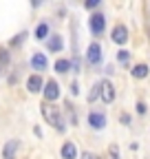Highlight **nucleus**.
<instances>
[{
    "label": "nucleus",
    "mask_w": 150,
    "mask_h": 159,
    "mask_svg": "<svg viewBox=\"0 0 150 159\" xmlns=\"http://www.w3.org/2000/svg\"><path fill=\"white\" fill-rule=\"evenodd\" d=\"M86 60L90 64H97L99 60H102V47L97 42H90L88 44V51H86Z\"/></svg>",
    "instance_id": "nucleus-5"
},
{
    "label": "nucleus",
    "mask_w": 150,
    "mask_h": 159,
    "mask_svg": "<svg viewBox=\"0 0 150 159\" xmlns=\"http://www.w3.org/2000/svg\"><path fill=\"white\" fill-rule=\"evenodd\" d=\"M104 27H106V18L102 13H93L90 16V31L95 33V35H99L104 31Z\"/></svg>",
    "instance_id": "nucleus-4"
},
{
    "label": "nucleus",
    "mask_w": 150,
    "mask_h": 159,
    "mask_svg": "<svg viewBox=\"0 0 150 159\" xmlns=\"http://www.w3.org/2000/svg\"><path fill=\"white\" fill-rule=\"evenodd\" d=\"M24 35H27V33H20V35H18L15 40H11V47H13V44H20L22 40H24Z\"/></svg>",
    "instance_id": "nucleus-21"
},
{
    "label": "nucleus",
    "mask_w": 150,
    "mask_h": 159,
    "mask_svg": "<svg viewBox=\"0 0 150 159\" xmlns=\"http://www.w3.org/2000/svg\"><path fill=\"white\" fill-rule=\"evenodd\" d=\"M42 91H44L46 102H55V99L60 97V89H58V82H55V80H49V82L42 86Z\"/></svg>",
    "instance_id": "nucleus-2"
},
{
    "label": "nucleus",
    "mask_w": 150,
    "mask_h": 159,
    "mask_svg": "<svg viewBox=\"0 0 150 159\" xmlns=\"http://www.w3.org/2000/svg\"><path fill=\"white\" fill-rule=\"evenodd\" d=\"M137 111H139V113H146V104L139 102V104H137Z\"/></svg>",
    "instance_id": "nucleus-23"
},
{
    "label": "nucleus",
    "mask_w": 150,
    "mask_h": 159,
    "mask_svg": "<svg viewBox=\"0 0 150 159\" xmlns=\"http://www.w3.org/2000/svg\"><path fill=\"white\" fill-rule=\"evenodd\" d=\"M66 115H68V119H71V124H73V126L77 124V117H75V111H73L71 104H66Z\"/></svg>",
    "instance_id": "nucleus-16"
},
{
    "label": "nucleus",
    "mask_w": 150,
    "mask_h": 159,
    "mask_svg": "<svg viewBox=\"0 0 150 159\" xmlns=\"http://www.w3.org/2000/svg\"><path fill=\"white\" fill-rule=\"evenodd\" d=\"M31 5H33V7H40V5H42V0H31Z\"/></svg>",
    "instance_id": "nucleus-24"
},
{
    "label": "nucleus",
    "mask_w": 150,
    "mask_h": 159,
    "mask_svg": "<svg viewBox=\"0 0 150 159\" xmlns=\"http://www.w3.org/2000/svg\"><path fill=\"white\" fill-rule=\"evenodd\" d=\"M0 64H9V53L5 49H0Z\"/></svg>",
    "instance_id": "nucleus-19"
},
{
    "label": "nucleus",
    "mask_w": 150,
    "mask_h": 159,
    "mask_svg": "<svg viewBox=\"0 0 150 159\" xmlns=\"http://www.w3.org/2000/svg\"><path fill=\"white\" fill-rule=\"evenodd\" d=\"M46 64H49V62H46V55H44V53H35V55L31 57V66H33L35 71H44Z\"/></svg>",
    "instance_id": "nucleus-10"
},
{
    "label": "nucleus",
    "mask_w": 150,
    "mask_h": 159,
    "mask_svg": "<svg viewBox=\"0 0 150 159\" xmlns=\"http://www.w3.org/2000/svg\"><path fill=\"white\" fill-rule=\"evenodd\" d=\"M126 40H128V29H126L124 25H117L115 29H113V42L126 44Z\"/></svg>",
    "instance_id": "nucleus-6"
},
{
    "label": "nucleus",
    "mask_w": 150,
    "mask_h": 159,
    "mask_svg": "<svg viewBox=\"0 0 150 159\" xmlns=\"http://www.w3.org/2000/svg\"><path fill=\"white\" fill-rule=\"evenodd\" d=\"M60 152H62L64 159H75V157H77V150H75V144H73V142H66Z\"/></svg>",
    "instance_id": "nucleus-11"
},
{
    "label": "nucleus",
    "mask_w": 150,
    "mask_h": 159,
    "mask_svg": "<svg viewBox=\"0 0 150 159\" xmlns=\"http://www.w3.org/2000/svg\"><path fill=\"white\" fill-rule=\"evenodd\" d=\"M60 49H62V38L60 35H51L49 38V51L55 53V51H60Z\"/></svg>",
    "instance_id": "nucleus-13"
},
{
    "label": "nucleus",
    "mask_w": 150,
    "mask_h": 159,
    "mask_svg": "<svg viewBox=\"0 0 150 159\" xmlns=\"http://www.w3.org/2000/svg\"><path fill=\"white\" fill-rule=\"evenodd\" d=\"M15 150H18V142L15 139H9L2 148V159H15Z\"/></svg>",
    "instance_id": "nucleus-9"
},
{
    "label": "nucleus",
    "mask_w": 150,
    "mask_h": 159,
    "mask_svg": "<svg viewBox=\"0 0 150 159\" xmlns=\"http://www.w3.org/2000/svg\"><path fill=\"white\" fill-rule=\"evenodd\" d=\"M148 75V64H137L135 69H133V77L135 80H143Z\"/></svg>",
    "instance_id": "nucleus-12"
},
{
    "label": "nucleus",
    "mask_w": 150,
    "mask_h": 159,
    "mask_svg": "<svg viewBox=\"0 0 150 159\" xmlns=\"http://www.w3.org/2000/svg\"><path fill=\"white\" fill-rule=\"evenodd\" d=\"M71 93H73V95H77V93H80V86H77V84H75V82L71 84Z\"/></svg>",
    "instance_id": "nucleus-22"
},
{
    "label": "nucleus",
    "mask_w": 150,
    "mask_h": 159,
    "mask_svg": "<svg viewBox=\"0 0 150 159\" xmlns=\"http://www.w3.org/2000/svg\"><path fill=\"white\" fill-rule=\"evenodd\" d=\"M0 66H2V64H0Z\"/></svg>",
    "instance_id": "nucleus-26"
},
{
    "label": "nucleus",
    "mask_w": 150,
    "mask_h": 159,
    "mask_svg": "<svg viewBox=\"0 0 150 159\" xmlns=\"http://www.w3.org/2000/svg\"><path fill=\"white\" fill-rule=\"evenodd\" d=\"M128 57H130V53H128L126 49H121V51L117 53V60H119V62H121V64H126V62H128Z\"/></svg>",
    "instance_id": "nucleus-17"
},
{
    "label": "nucleus",
    "mask_w": 150,
    "mask_h": 159,
    "mask_svg": "<svg viewBox=\"0 0 150 159\" xmlns=\"http://www.w3.org/2000/svg\"><path fill=\"white\" fill-rule=\"evenodd\" d=\"M88 124L95 128V130H102V128L106 126V117H104L102 113H90V115H88Z\"/></svg>",
    "instance_id": "nucleus-8"
},
{
    "label": "nucleus",
    "mask_w": 150,
    "mask_h": 159,
    "mask_svg": "<svg viewBox=\"0 0 150 159\" xmlns=\"http://www.w3.org/2000/svg\"><path fill=\"white\" fill-rule=\"evenodd\" d=\"M46 35H49V25H46V22L38 25V29H35V38H38V40H46Z\"/></svg>",
    "instance_id": "nucleus-15"
},
{
    "label": "nucleus",
    "mask_w": 150,
    "mask_h": 159,
    "mask_svg": "<svg viewBox=\"0 0 150 159\" xmlns=\"http://www.w3.org/2000/svg\"><path fill=\"white\" fill-rule=\"evenodd\" d=\"M42 86H44V82H42L40 75H31V77L27 80V91H29V93H40Z\"/></svg>",
    "instance_id": "nucleus-7"
},
{
    "label": "nucleus",
    "mask_w": 150,
    "mask_h": 159,
    "mask_svg": "<svg viewBox=\"0 0 150 159\" xmlns=\"http://www.w3.org/2000/svg\"><path fill=\"white\" fill-rule=\"evenodd\" d=\"M99 95V84H95V86H93V91H90V95H88V99H90V102H93V99H95Z\"/></svg>",
    "instance_id": "nucleus-20"
},
{
    "label": "nucleus",
    "mask_w": 150,
    "mask_h": 159,
    "mask_svg": "<svg viewBox=\"0 0 150 159\" xmlns=\"http://www.w3.org/2000/svg\"><path fill=\"white\" fill-rule=\"evenodd\" d=\"M55 71L58 73H66V71H71V60H58V62H55Z\"/></svg>",
    "instance_id": "nucleus-14"
},
{
    "label": "nucleus",
    "mask_w": 150,
    "mask_h": 159,
    "mask_svg": "<svg viewBox=\"0 0 150 159\" xmlns=\"http://www.w3.org/2000/svg\"><path fill=\"white\" fill-rule=\"evenodd\" d=\"M84 159H97V157H95V155H88V152H86V155H84Z\"/></svg>",
    "instance_id": "nucleus-25"
},
{
    "label": "nucleus",
    "mask_w": 150,
    "mask_h": 159,
    "mask_svg": "<svg viewBox=\"0 0 150 159\" xmlns=\"http://www.w3.org/2000/svg\"><path fill=\"white\" fill-rule=\"evenodd\" d=\"M42 115H44V119L55 128V130H64V122H62V117H60V113L55 111V108H46V106H42Z\"/></svg>",
    "instance_id": "nucleus-1"
},
{
    "label": "nucleus",
    "mask_w": 150,
    "mask_h": 159,
    "mask_svg": "<svg viewBox=\"0 0 150 159\" xmlns=\"http://www.w3.org/2000/svg\"><path fill=\"white\" fill-rule=\"evenodd\" d=\"M99 93H102V99H104V102L110 104L113 99H115V86H113V82L104 80V82L99 84Z\"/></svg>",
    "instance_id": "nucleus-3"
},
{
    "label": "nucleus",
    "mask_w": 150,
    "mask_h": 159,
    "mask_svg": "<svg viewBox=\"0 0 150 159\" xmlns=\"http://www.w3.org/2000/svg\"><path fill=\"white\" fill-rule=\"evenodd\" d=\"M99 2H102V0H84V7H86V9H95Z\"/></svg>",
    "instance_id": "nucleus-18"
}]
</instances>
